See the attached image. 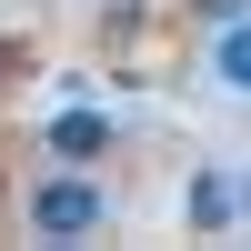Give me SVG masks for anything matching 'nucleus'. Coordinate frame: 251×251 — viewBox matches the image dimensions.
<instances>
[{"label": "nucleus", "mask_w": 251, "mask_h": 251, "mask_svg": "<svg viewBox=\"0 0 251 251\" xmlns=\"http://www.w3.org/2000/svg\"><path fill=\"white\" fill-rule=\"evenodd\" d=\"M100 221H111V201H100V181H80V161H60V171L30 191V231L40 241H91Z\"/></svg>", "instance_id": "1"}, {"label": "nucleus", "mask_w": 251, "mask_h": 251, "mask_svg": "<svg viewBox=\"0 0 251 251\" xmlns=\"http://www.w3.org/2000/svg\"><path fill=\"white\" fill-rule=\"evenodd\" d=\"M181 211H191V231H231L241 221V181L231 171H191V201Z\"/></svg>", "instance_id": "2"}, {"label": "nucleus", "mask_w": 251, "mask_h": 251, "mask_svg": "<svg viewBox=\"0 0 251 251\" xmlns=\"http://www.w3.org/2000/svg\"><path fill=\"white\" fill-rule=\"evenodd\" d=\"M100 151H111V121L100 111H80V100L50 111V161H100Z\"/></svg>", "instance_id": "3"}, {"label": "nucleus", "mask_w": 251, "mask_h": 251, "mask_svg": "<svg viewBox=\"0 0 251 251\" xmlns=\"http://www.w3.org/2000/svg\"><path fill=\"white\" fill-rule=\"evenodd\" d=\"M211 71H221V91L251 100V20H221L211 30Z\"/></svg>", "instance_id": "4"}, {"label": "nucleus", "mask_w": 251, "mask_h": 251, "mask_svg": "<svg viewBox=\"0 0 251 251\" xmlns=\"http://www.w3.org/2000/svg\"><path fill=\"white\" fill-rule=\"evenodd\" d=\"M201 20H211V30L221 20H251V0H201Z\"/></svg>", "instance_id": "5"}, {"label": "nucleus", "mask_w": 251, "mask_h": 251, "mask_svg": "<svg viewBox=\"0 0 251 251\" xmlns=\"http://www.w3.org/2000/svg\"><path fill=\"white\" fill-rule=\"evenodd\" d=\"M0 71H10V40H0Z\"/></svg>", "instance_id": "6"}]
</instances>
